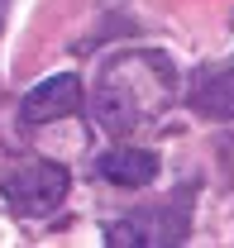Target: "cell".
<instances>
[{
    "label": "cell",
    "mask_w": 234,
    "mask_h": 248,
    "mask_svg": "<svg viewBox=\"0 0 234 248\" xmlns=\"http://www.w3.org/2000/svg\"><path fill=\"white\" fill-rule=\"evenodd\" d=\"M5 10H10V0H0V29H5Z\"/></svg>",
    "instance_id": "52a82bcc"
},
{
    "label": "cell",
    "mask_w": 234,
    "mask_h": 248,
    "mask_svg": "<svg viewBox=\"0 0 234 248\" xmlns=\"http://www.w3.org/2000/svg\"><path fill=\"white\" fill-rule=\"evenodd\" d=\"M191 196L177 191L158 205H144V210H129L115 229L105 234L115 248H148V244H182L186 229H191Z\"/></svg>",
    "instance_id": "7a4b0ae2"
},
{
    "label": "cell",
    "mask_w": 234,
    "mask_h": 248,
    "mask_svg": "<svg viewBox=\"0 0 234 248\" xmlns=\"http://www.w3.org/2000/svg\"><path fill=\"white\" fill-rule=\"evenodd\" d=\"M172 91H177V77L163 53H148L144 72H139V86H124V77L105 62V72H100V124L115 129V134H129L139 124L158 120L167 110Z\"/></svg>",
    "instance_id": "6da1fadb"
},
{
    "label": "cell",
    "mask_w": 234,
    "mask_h": 248,
    "mask_svg": "<svg viewBox=\"0 0 234 248\" xmlns=\"http://www.w3.org/2000/svg\"><path fill=\"white\" fill-rule=\"evenodd\" d=\"M67 186H72V177L58 162H24L5 177V201H10L15 215L38 219V215H53L67 201Z\"/></svg>",
    "instance_id": "3957f363"
},
{
    "label": "cell",
    "mask_w": 234,
    "mask_h": 248,
    "mask_svg": "<svg viewBox=\"0 0 234 248\" xmlns=\"http://www.w3.org/2000/svg\"><path fill=\"white\" fill-rule=\"evenodd\" d=\"M77 110H82V81H77V72H62V77L38 81V86L24 95V105H19L24 124H53V120L77 115Z\"/></svg>",
    "instance_id": "277c9868"
},
{
    "label": "cell",
    "mask_w": 234,
    "mask_h": 248,
    "mask_svg": "<svg viewBox=\"0 0 234 248\" xmlns=\"http://www.w3.org/2000/svg\"><path fill=\"white\" fill-rule=\"evenodd\" d=\"M196 110L210 120H234V58L225 67H215L210 77H201L196 86Z\"/></svg>",
    "instance_id": "8992f818"
},
{
    "label": "cell",
    "mask_w": 234,
    "mask_h": 248,
    "mask_svg": "<svg viewBox=\"0 0 234 248\" xmlns=\"http://www.w3.org/2000/svg\"><path fill=\"white\" fill-rule=\"evenodd\" d=\"M158 167H163V157L153 153V148H134V143L105 148V153L96 157V177L110 182V186H148L158 177Z\"/></svg>",
    "instance_id": "5b68a950"
}]
</instances>
